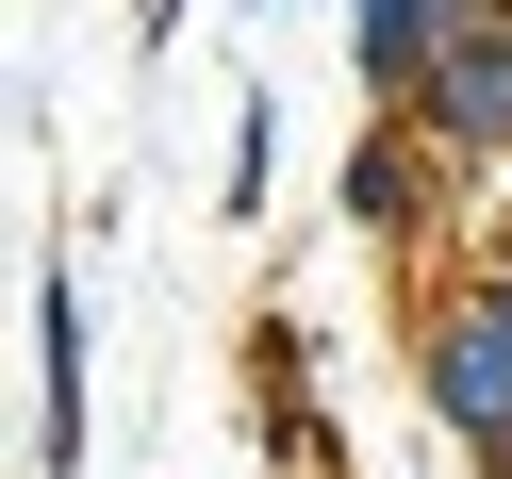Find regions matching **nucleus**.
Here are the masks:
<instances>
[{
    "label": "nucleus",
    "mask_w": 512,
    "mask_h": 479,
    "mask_svg": "<svg viewBox=\"0 0 512 479\" xmlns=\"http://www.w3.org/2000/svg\"><path fill=\"white\" fill-rule=\"evenodd\" d=\"M430 397H446V430H496L512 446V298H479V314L430 331Z\"/></svg>",
    "instance_id": "obj_1"
},
{
    "label": "nucleus",
    "mask_w": 512,
    "mask_h": 479,
    "mask_svg": "<svg viewBox=\"0 0 512 479\" xmlns=\"http://www.w3.org/2000/svg\"><path fill=\"white\" fill-rule=\"evenodd\" d=\"M446 133H463V149L496 133V149H512V34H496V50H479V34L446 50Z\"/></svg>",
    "instance_id": "obj_2"
},
{
    "label": "nucleus",
    "mask_w": 512,
    "mask_h": 479,
    "mask_svg": "<svg viewBox=\"0 0 512 479\" xmlns=\"http://www.w3.org/2000/svg\"><path fill=\"white\" fill-rule=\"evenodd\" d=\"M50 463H83V281H50Z\"/></svg>",
    "instance_id": "obj_3"
}]
</instances>
